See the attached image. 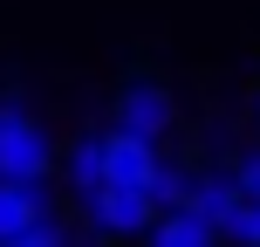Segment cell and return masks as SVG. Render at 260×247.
I'll return each instance as SVG.
<instances>
[{"instance_id": "6da1fadb", "label": "cell", "mask_w": 260, "mask_h": 247, "mask_svg": "<svg viewBox=\"0 0 260 247\" xmlns=\"http://www.w3.org/2000/svg\"><path fill=\"white\" fill-rule=\"evenodd\" d=\"M62 172V138L21 96H0V185H48Z\"/></svg>"}, {"instance_id": "7a4b0ae2", "label": "cell", "mask_w": 260, "mask_h": 247, "mask_svg": "<svg viewBox=\"0 0 260 247\" xmlns=\"http://www.w3.org/2000/svg\"><path fill=\"white\" fill-rule=\"evenodd\" d=\"M110 130L117 138H144V144H165L178 130V90L151 69H130L110 96Z\"/></svg>"}, {"instance_id": "3957f363", "label": "cell", "mask_w": 260, "mask_h": 247, "mask_svg": "<svg viewBox=\"0 0 260 247\" xmlns=\"http://www.w3.org/2000/svg\"><path fill=\"white\" fill-rule=\"evenodd\" d=\"M82 227H89L96 240H144L157 227V199L151 193H123V185H103V193L89 199V206H76Z\"/></svg>"}, {"instance_id": "277c9868", "label": "cell", "mask_w": 260, "mask_h": 247, "mask_svg": "<svg viewBox=\"0 0 260 247\" xmlns=\"http://www.w3.org/2000/svg\"><path fill=\"white\" fill-rule=\"evenodd\" d=\"M240 206H247V193H240V179H233V158H226V165H192L185 213H199L212 234H226V227L240 220Z\"/></svg>"}, {"instance_id": "5b68a950", "label": "cell", "mask_w": 260, "mask_h": 247, "mask_svg": "<svg viewBox=\"0 0 260 247\" xmlns=\"http://www.w3.org/2000/svg\"><path fill=\"white\" fill-rule=\"evenodd\" d=\"M62 185H69V199L76 206H89L96 193L110 185V130H76V138L62 144Z\"/></svg>"}, {"instance_id": "8992f818", "label": "cell", "mask_w": 260, "mask_h": 247, "mask_svg": "<svg viewBox=\"0 0 260 247\" xmlns=\"http://www.w3.org/2000/svg\"><path fill=\"white\" fill-rule=\"evenodd\" d=\"M41 220H55V185H0V247L27 240Z\"/></svg>"}, {"instance_id": "52a82bcc", "label": "cell", "mask_w": 260, "mask_h": 247, "mask_svg": "<svg viewBox=\"0 0 260 247\" xmlns=\"http://www.w3.org/2000/svg\"><path fill=\"white\" fill-rule=\"evenodd\" d=\"M165 165H171V158H165V144L117 138V130H110V185H123V193H151Z\"/></svg>"}, {"instance_id": "ba28073f", "label": "cell", "mask_w": 260, "mask_h": 247, "mask_svg": "<svg viewBox=\"0 0 260 247\" xmlns=\"http://www.w3.org/2000/svg\"><path fill=\"white\" fill-rule=\"evenodd\" d=\"M137 247H226V234H212L199 213H185V206H178V213H157V227H151Z\"/></svg>"}, {"instance_id": "9c48e42d", "label": "cell", "mask_w": 260, "mask_h": 247, "mask_svg": "<svg viewBox=\"0 0 260 247\" xmlns=\"http://www.w3.org/2000/svg\"><path fill=\"white\" fill-rule=\"evenodd\" d=\"M233 179H240V193H247V206H260V138L247 151H233Z\"/></svg>"}, {"instance_id": "30bf717a", "label": "cell", "mask_w": 260, "mask_h": 247, "mask_svg": "<svg viewBox=\"0 0 260 247\" xmlns=\"http://www.w3.org/2000/svg\"><path fill=\"white\" fill-rule=\"evenodd\" d=\"M14 247H76V234H69V220H41L27 240H14Z\"/></svg>"}, {"instance_id": "8fae6325", "label": "cell", "mask_w": 260, "mask_h": 247, "mask_svg": "<svg viewBox=\"0 0 260 247\" xmlns=\"http://www.w3.org/2000/svg\"><path fill=\"white\" fill-rule=\"evenodd\" d=\"M226 247H260V206H240V220L226 227Z\"/></svg>"}, {"instance_id": "7c38bea8", "label": "cell", "mask_w": 260, "mask_h": 247, "mask_svg": "<svg viewBox=\"0 0 260 247\" xmlns=\"http://www.w3.org/2000/svg\"><path fill=\"white\" fill-rule=\"evenodd\" d=\"M253 130H260V90H253Z\"/></svg>"}]
</instances>
